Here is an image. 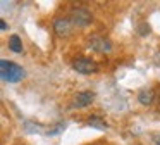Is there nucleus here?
Returning a JSON list of instances; mask_svg holds the SVG:
<instances>
[{"instance_id": "f257e3e1", "label": "nucleus", "mask_w": 160, "mask_h": 145, "mask_svg": "<svg viewBox=\"0 0 160 145\" xmlns=\"http://www.w3.org/2000/svg\"><path fill=\"white\" fill-rule=\"evenodd\" d=\"M26 78V71L12 61L0 59V79L7 83H19Z\"/></svg>"}, {"instance_id": "f03ea898", "label": "nucleus", "mask_w": 160, "mask_h": 145, "mask_svg": "<svg viewBox=\"0 0 160 145\" xmlns=\"http://www.w3.org/2000/svg\"><path fill=\"white\" fill-rule=\"evenodd\" d=\"M69 21H71V24H72V26L86 28V26H90L91 21H93V14H91L90 9L79 5V7H74V9H71Z\"/></svg>"}, {"instance_id": "7ed1b4c3", "label": "nucleus", "mask_w": 160, "mask_h": 145, "mask_svg": "<svg viewBox=\"0 0 160 145\" xmlns=\"http://www.w3.org/2000/svg\"><path fill=\"white\" fill-rule=\"evenodd\" d=\"M72 67L74 71L81 72V74H93V72L98 71V64L90 57H78L72 62Z\"/></svg>"}, {"instance_id": "20e7f679", "label": "nucleus", "mask_w": 160, "mask_h": 145, "mask_svg": "<svg viewBox=\"0 0 160 145\" xmlns=\"http://www.w3.org/2000/svg\"><path fill=\"white\" fill-rule=\"evenodd\" d=\"M88 45H90L95 52H100V54H110L112 52V41L105 36H100V35L91 36L90 41H88Z\"/></svg>"}, {"instance_id": "39448f33", "label": "nucleus", "mask_w": 160, "mask_h": 145, "mask_svg": "<svg viewBox=\"0 0 160 145\" xmlns=\"http://www.w3.org/2000/svg\"><path fill=\"white\" fill-rule=\"evenodd\" d=\"M53 31L59 35L60 38H66L72 33V24H71L69 17H57L53 21Z\"/></svg>"}, {"instance_id": "423d86ee", "label": "nucleus", "mask_w": 160, "mask_h": 145, "mask_svg": "<svg viewBox=\"0 0 160 145\" xmlns=\"http://www.w3.org/2000/svg\"><path fill=\"white\" fill-rule=\"evenodd\" d=\"M95 92H91V90H84V92H79L76 97H74L72 100V107L74 109H83V107H88L91 105V102L95 100Z\"/></svg>"}, {"instance_id": "0eeeda50", "label": "nucleus", "mask_w": 160, "mask_h": 145, "mask_svg": "<svg viewBox=\"0 0 160 145\" xmlns=\"http://www.w3.org/2000/svg\"><path fill=\"white\" fill-rule=\"evenodd\" d=\"M153 100H155V92L152 88H145L138 93V102L141 105H152Z\"/></svg>"}, {"instance_id": "6e6552de", "label": "nucleus", "mask_w": 160, "mask_h": 145, "mask_svg": "<svg viewBox=\"0 0 160 145\" xmlns=\"http://www.w3.org/2000/svg\"><path fill=\"white\" fill-rule=\"evenodd\" d=\"M86 123H88V126L97 128V130H107V128H108V124L105 123V119H102L100 116H95V114H93V116L88 117Z\"/></svg>"}, {"instance_id": "1a4fd4ad", "label": "nucleus", "mask_w": 160, "mask_h": 145, "mask_svg": "<svg viewBox=\"0 0 160 145\" xmlns=\"http://www.w3.org/2000/svg\"><path fill=\"white\" fill-rule=\"evenodd\" d=\"M9 48H11L14 54H21V52H22V40H21V36L12 35V36L9 38Z\"/></svg>"}, {"instance_id": "9d476101", "label": "nucleus", "mask_w": 160, "mask_h": 145, "mask_svg": "<svg viewBox=\"0 0 160 145\" xmlns=\"http://www.w3.org/2000/svg\"><path fill=\"white\" fill-rule=\"evenodd\" d=\"M138 33L141 35V36H146V35L150 33V24L148 23H141L138 26Z\"/></svg>"}, {"instance_id": "9b49d317", "label": "nucleus", "mask_w": 160, "mask_h": 145, "mask_svg": "<svg viewBox=\"0 0 160 145\" xmlns=\"http://www.w3.org/2000/svg\"><path fill=\"white\" fill-rule=\"evenodd\" d=\"M153 62H155L157 66H160V50L155 52V55H153Z\"/></svg>"}, {"instance_id": "f8f14e48", "label": "nucleus", "mask_w": 160, "mask_h": 145, "mask_svg": "<svg viewBox=\"0 0 160 145\" xmlns=\"http://www.w3.org/2000/svg\"><path fill=\"white\" fill-rule=\"evenodd\" d=\"M7 23H5V21L4 19H0V30H2V31H4V30H7Z\"/></svg>"}, {"instance_id": "ddd939ff", "label": "nucleus", "mask_w": 160, "mask_h": 145, "mask_svg": "<svg viewBox=\"0 0 160 145\" xmlns=\"http://www.w3.org/2000/svg\"><path fill=\"white\" fill-rule=\"evenodd\" d=\"M153 142H155L157 145H160V135H153Z\"/></svg>"}]
</instances>
